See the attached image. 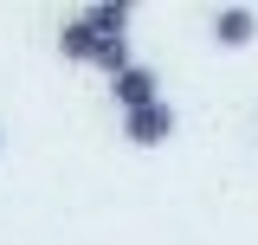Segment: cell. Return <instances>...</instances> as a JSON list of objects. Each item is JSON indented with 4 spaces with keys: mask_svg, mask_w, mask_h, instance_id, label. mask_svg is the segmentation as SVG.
<instances>
[{
    "mask_svg": "<svg viewBox=\"0 0 258 245\" xmlns=\"http://www.w3.org/2000/svg\"><path fill=\"white\" fill-rule=\"evenodd\" d=\"M123 136L136 142V149H155V142H168V136H174V110H168V103H149V110L123 116Z\"/></svg>",
    "mask_w": 258,
    "mask_h": 245,
    "instance_id": "cell-2",
    "label": "cell"
},
{
    "mask_svg": "<svg viewBox=\"0 0 258 245\" xmlns=\"http://www.w3.org/2000/svg\"><path fill=\"white\" fill-rule=\"evenodd\" d=\"M213 39H220V45H252L258 39V13L252 7H220V13H213Z\"/></svg>",
    "mask_w": 258,
    "mask_h": 245,
    "instance_id": "cell-3",
    "label": "cell"
},
{
    "mask_svg": "<svg viewBox=\"0 0 258 245\" xmlns=\"http://www.w3.org/2000/svg\"><path fill=\"white\" fill-rule=\"evenodd\" d=\"M91 65H97V71H110V78H123V71H129V39H103Z\"/></svg>",
    "mask_w": 258,
    "mask_h": 245,
    "instance_id": "cell-6",
    "label": "cell"
},
{
    "mask_svg": "<svg viewBox=\"0 0 258 245\" xmlns=\"http://www.w3.org/2000/svg\"><path fill=\"white\" fill-rule=\"evenodd\" d=\"M97 45H103V39H97L91 20H71V26L58 32V52H64V58H78V65H91V58H97Z\"/></svg>",
    "mask_w": 258,
    "mask_h": 245,
    "instance_id": "cell-4",
    "label": "cell"
},
{
    "mask_svg": "<svg viewBox=\"0 0 258 245\" xmlns=\"http://www.w3.org/2000/svg\"><path fill=\"white\" fill-rule=\"evenodd\" d=\"M84 20L97 26V39H129V7H123V0H97Z\"/></svg>",
    "mask_w": 258,
    "mask_h": 245,
    "instance_id": "cell-5",
    "label": "cell"
},
{
    "mask_svg": "<svg viewBox=\"0 0 258 245\" xmlns=\"http://www.w3.org/2000/svg\"><path fill=\"white\" fill-rule=\"evenodd\" d=\"M161 84H155V71H149V65H129L123 78H110V97H116V103H123V116H136V110H149V103H161Z\"/></svg>",
    "mask_w": 258,
    "mask_h": 245,
    "instance_id": "cell-1",
    "label": "cell"
}]
</instances>
